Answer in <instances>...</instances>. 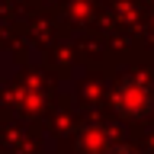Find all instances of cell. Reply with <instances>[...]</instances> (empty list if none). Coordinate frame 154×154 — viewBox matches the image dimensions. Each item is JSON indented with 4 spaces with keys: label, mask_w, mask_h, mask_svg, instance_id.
Listing matches in <instances>:
<instances>
[{
    "label": "cell",
    "mask_w": 154,
    "mask_h": 154,
    "mask_svg": "<svg viewBox=\"0 0 154 154\" xmlns=\"http://www.w3.org/2000/svg\"><path fill=\"white\" fill-rule=\"evenodd\" d=\"M151 90L144 84H138V80H125L119 90H116V109L122 116H132V119H141V116L151 112Z\"/></svg>",
    "instance_id": "1"
},
{
    "label": "cell",
    "mask_w": 154,
    "mask_h": 154,
    "mask_svg": "<svg viewBox=\"0 0 154 154\" xmlns=\"http://www.w3.org/2000/svg\"><path fill=\"white\" fill-rule=\"evenodd\" d=\"M103 154H138V151L125 148V144H112V148H109V151H103Z\"/></svg>",
    "instance_id": "2"
}]
</instances>
